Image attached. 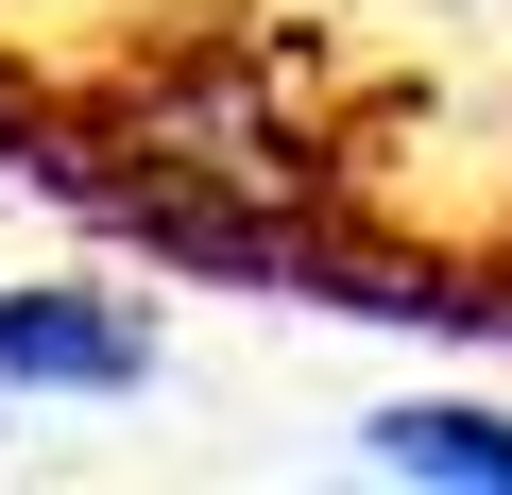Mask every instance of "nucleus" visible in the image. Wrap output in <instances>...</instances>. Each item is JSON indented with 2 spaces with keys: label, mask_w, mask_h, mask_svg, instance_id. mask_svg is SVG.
I'll use <instances>...</instances> for the list:
<instances>
[{
  "label": "nucleus",
  "mask_w": 512,
  "mask_h": 495,
  "mask_svg": "<svg viewBox=\"0 0 512 495\" xmlns=\"http://www.w3.org/2000/svg\"><path fill=\"white\" fill-rule=\"evenodd\" d=\"M0 393H154V308L120 291H0Z\"/></svg>",
  "instance_id": "f257e3e1"
},
{
  "label": "nucleus",
  "mask_w": 512,
  "mask_h": 495,
  "mask_svg": "<svg viewBox=\"0 0 512 495\" xmlns=\"http://www.w3.org/2000/svg\"><path fill=\"white\" fill-rule=\"evenodd\" d=\"M359 461L427 478V495H512V410L495 393H393V410H359Z\"/></svg>",
  "instance_id": "f03ea898"
}]
</instances>
